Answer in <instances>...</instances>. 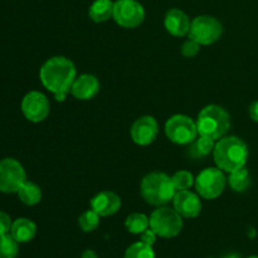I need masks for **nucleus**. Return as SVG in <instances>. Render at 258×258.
<instances>
[{
	"label": "nucleus",
	"instance_id": "f257e3e1",
	"mask_svg": "<svg viewBox=\"0 0 258 258\" xmlns=\"http://www.w3.org/2000/svg\"><path fill=\"white\" fill-rule=\"evenodd\" d=\"M39 78L55 100L62 102L76 80V67L68 58L52 57L40 68Z\"/></svg>",
	"mask_w": 258,
	"mask_h": 258
},
{
	"label": "nucleus",
	"instance_id": "f03ea898",
	"mask_svg": "<svg viewBox=\"0 0 258 258\" xmlns=\"http://www.w3.org/2000/svg\"><path fill=\"white\" fill-rule=\"evenodd\" d=\"M213 158L217 168L227 173H232L246 165L248 159V148L241 139L236 136H223L216 143Z\"/></svg>",
	"mask_w": 258,
	"mask_h": 258
},
{
	"label": "nucleus",
	"instance_id": "7ed1b4c3",
	"mask_svg": "<svg viewBox=\"0 0 258 258\" xmlns=\"http://www.w3.org/2000/svg\"><path fill=\"white\" fill-rule=\"evenodd\" d=\"M140 191L146 203L161 207L173 201L178 190L170 176L164 173H150L141 181Z\"/></svg>",
	"mask_w": 258,
	"mask_h": 258
},
{
	"label": "nucleus",
	"instance_id": "20e7f679",
	"mask_svg": "<svg viewBox=\"0 0 258 258\" xmlns=\"http://www.w3.org/2000/svg\"><path fill=\"white\" fill-rule=\"evenodd\" d=\"M229 126H231V117L221 106L209 105L199 112L197 128L201 136L219 140L226 135Z\"/></svg>",
	"mask_w": 258,
	"mask_h": 258
},
{
	"label": "nucleus",
	"instance_id": "39448f33",
	"mask_svg": "<svg viewBox=\"0 0 258 258\" xmlns=\"http://www.w3.org/2000/svg\"><path fill=\"white\" fill-rule=\"evenodd\" d=\"M183 217L168 207L155 209L150 216V228L161 238H174L183 229Z\"/></svg>",
	"mask_w": 258,
	"mask_h": 258
},
{
	"label": "nucleus",
	"instance_id": "423d86ee",
	"mask_svg": "<svg viewBox=\"0 0 258 258\" xmlns=\"http://www.w3.org/2000/svg\"><path fill=\"white\" fill-rule=\"evenodd\" d=\"M223 33L221 22L211 15H199L191 20L189 38L201 45H208L217 42Z\"/></svg>",
	"mask_w": 258,
	"mask_h": 258
},
{
	"label": "nucleus",
	"instance_id": "0eeeda50",
	"mask_svg": "<svg viewBox=\"0 0 258 258\" xmlns=\"http://www.w3.org/2000/svg\"><path fill=\"white\" fill-rule=\"evenodd\" d=\"M165 134L170 141L178 145H188L197 139V122L185 115H174L166 121Z\"/></svg>",
	"mask_w": 258,
	"mask_h": 258
},
{
	"label": "nucleus",
	"instance_id": "6e6552de",
	"mask_svg": "<svg viewBox=\"0 0 258 258\" xmlns=\"http://www.w3.org/2000/svg\"><path fill=\"white\" fill-rule=\"evenodd\" d=\"M227 179L219 168H207L197 176V193L204 199H216L223 193Z\"/></svg>",
	"mask_w": 258,
	"mask_h": 258
},
{
	"label": "nucleus",
	"instance_id": "1a4fd4ad",
	"mask_svg": "<svg viewBox=\"0 0 258 258\" xmlns=\"http://www.w3.org/2000/svg\"><path fill=\"white\" fill-rule=\"evenodd\" d=\"M25 180H27V174L19 161L13 158H5L0 160V191L2 193H17Z\"/></svg>",
	"mask_w": 258,
	"mask_h": 258
},
{
	"label": "nucleus",
	"instance_id": "9d476101",
	"mask_svg": "<svg viewBox=\"0 0 258 258\" xmlns=\"http://www.w3.org/2000/svg\"><path fill=\"white\" fill-rule=\"evenodd\" d=\"M112 18L120 27L136 28L145 19L144 7L136 0H116Z\"/></svg>",
	"mask_w": 258,
	"mask_h": 258
},
{
	"label": "nucleus",
	"instance_id": "9b49d317",
	"mask_svg": "<svg viewBox=\"0 0 258 258\" xmlns=\"http://www.w3.org/2000/svg\"><path fill=\"white\" fill-rule=\"evenodd\" d=\"M49 101L38 91H32L27 93L22 101V112L28 121L32 122H40L45 120L49 115Z\"/></svg>",
	"mask_w": 258,
	"mask_h": 258
},
{
	"label": "nucleus",
	"instance_id": "f8f14e48",
	"mask_svg": "<svg viewBox=\"0 0 258 258\" xmlns=\"http://www.w3.org/2000/svg\"><path fill=\"white\" fill-rule=\"evenodd\" d=\"M159 133V126L153 116H143L134 122L131 127V138L134 143L140 146L154 143Z\"/></svg>",
	"mask_w": 258,
	"mask_h": 258
},
{
	"label": "nucleus",
	"instance_id": "ddd939ff",
	"mask_svg": "<svg viewBox=\"0 0 258 258\" xmlns=\"http://www.w3.org/2000/svg\"><path fill=\"white\" fill-rule=\"evenodd\" d=\"M173 204L174 209L184 218H196L202 211V203L198 194L190 190L176 191Z\"/></svg>",
	"mask_w": 258,
	"mask_h": 258
},
{
	"label": "nucleus",
	"instance_id": "4468645a",
	"mask_svg": "<svg viewBox=\"0 0 258 258\" xmlns=\"http://www.w3.org/2000/svg\"><path fill=\"white\" fill-rule=\"evenodd\" d=\"M100 91V82L97 78L90 73L81 75L80 77H76L72 87H71V93L77 100H91L95 97Z\"/></svg>",
	"mask_w": 258,
	"mask_h": 258
},
{
	"label": "nucleus",
	"instance_id": "2eb2a0df",
	"mask_svg": "<svg viewBox=\"0 0 258 258\" xmlns=\"http://www.w3.org/2000/svg\"><path fill=\"white\" fill-rule=\"evenodd\" d=\"M121 207V198L113 191H101L91 201V209L100 217L115 214Z\"/></svg>",
	"mask_w": 258,
	"mask_h": 258
},
{
	"label": "nucleus",
	"instance_id": "dca6fc26",
	"mask_svg": "<svg viewBox=\"0 0 258 258\" xmlns=\"http://www.w3.org/2000/svg\"><path fill=\"white\" fill-rule=\"evenodd\" d=\"M190 24L191 22L188 15L183 10L176 9V8L168 10V13L165 14V19H164L165 29L175 37H184V35L189 34Z\"/></svg>",
	"mask_w": 258,
	"mask_h": 258
},
{
	"label": "nucleus",
	"instance_id": "f3484780",
	"mask_svg": "<svg viewBox=\"0 0 258 258\" xmlns=\"http://www.w3.org/2000/svg\"><path fill=\"white\" fill-rule=\"evenodd\" d=\"M10 234L18 243H27L37 234V226L28 218H18L13 222Z\"/></svg>",
	"mask_w": 258,
	"mask_h": 258
},
{
	"label": "nucleus",
	"instance_id": "a211bd4d",
	"mask_svg": "<svg viewBox=\"0 0 258 258\" xmlns=\"http://www.w3.org/2000/svg\"><path fill=\"white\" fill-rule=\"evenodd\" d=\"M113 5L111 0H95L88 10V15L96 23H102L112 18Z\"/></svg>",
	"mask_w": 258,
	"mask_h": 258
},
{
	"label": "nucleus",
	"instance_id": "6ab92c4d",
	"mask_svg": "<svg viewBox=\"0 0 258 258\" xmlns=\"http://www.w3.org/2000/svg\"><path fill=\"white\" fill-rule=\"evenodd\" d=\"M214 146H216V140L207 136H199L198 139L193 141L189 146L188 154L193 159H202L208 156L209 154L213 153Z\"/></svg>",
	"mask_w": 258,
	"mask_h": 258
},
{
	"label": "nucleus",
	"instance_id": "aec40b11",
	"mask_svg": "<svg viewBox=\"0 0 258 258\" xmlns=\"http://www.w3.org/2000/svg\"><path fill=\"white\" fill-rule=\"evenodd\" d=\"M17 194L19 197L20 202L24 203L25 206H35L42 199V190L33 181L25 180L24 184L19 188V190L17 191Z\"/></svg>",
	"mask_w": 258,
	"mask_h": 258
},
{
	"label": "nucleus",
	"instance_id": "412c9836",
	"mask_svg": "<svg viewBox=\"0 0 258 258\" xmlns=\"http://www.w3.org/2000/svg\"><path fill=\"white\" fill-rule=\"evenodd\" d=\"M228 184L232 190L237 191V193H243L251 185V175H249V171L244 166L232 171V173H229L228 176Z\"/></svg>",
	"mask_w": 258,
	"mask_h": 258
},
{
	"label": "nucleus",
	"instance_id": "4be33fe9",
	"mask_svg": "<svg viewBox=\"0 0 258 258\" xmlns=\"http://www.w3.org/2000/svg\"><path fill=\"white\" fill-rule=\"evenodd\" d=\"M125 227L130 233L141 234L150 227V218L143 213H133L126 218Z\"/></svg>",
	"mask_w": 258,
	"mask_h": 258
},
{
	"label": "nucleus",
	"instance_id": "5701e85b",
	"mask_svg": "<svg viewBox=\"0 0 258 258\" xmlns=\"http://www.w3.org/2000/svg\"><path fill=\"white\" fill-rule=\"evenodd\" d=\"M18 253L19 246L12 234H0V258H17Z\"/></svg>",
	"mask_w": 258,
	"mask_h": 258
},
{
	"label": "nucleus",
	"instance_id": "b1692460",
	"mask_svg": "<svg viewBox=\"0 0 258 258\" xmlns=\"http://www.w3.org/2000/svg\"><path fill=\"white\" fill-rule=\"evenodd\" d=\"M123 258H155V252H154L153 246H149L140 241L131 244L126 249Z\"/></svg>",
	"mask_w": 258,
	"mask_h": 258
},
{
	"label": "nucleus",
	"instance_id": "393cba45",
	"mask_svg": "<svg viewBox=\"0 0 258 258\" xmlns=\"http://www.w3.org/2000/svg\"><path fill=\"white\" fill-rule=\"evenodd\" d=\"M78 224H80V228L83 232H92L100 224V216L96 213L93 209L91 211H86L85 213H82V216L78 218Z\"/></svg>",
	"mask_w": 258,
	"mask_h": 258
},
{
	"label": "nucleus",
	"instance_id": "a878e982",
	"mask_svg": "<svg viewBox=\"0 0 258 258\" xmlns=\"http://www.w3.org/2000/svg\"><path fill=\"white\" fill-rule=\"evenodd\" d=\"M174 186L178 191L180 190H188L191 185L194 184V176L193 174L189 173L186 170L176 171L173 176H171Z\"/></svg>",
	"mask_w": 258,
	"mask_h": 258
},
{
	"label": "nucleus",
	"instance_id": "bb28decb",
	"mask_svg": "<svg viewBox=\"0 0 258 258\" xmlns=\"http://www.w3.org/2000/svg\"><path fill=\"white\" fill-rule=\"evenodd\" d=\"M199 50H201V44L197 43L196 40L189 39L186 40V42L183 44V47H181V54L186 58H191V57H196V55L199 53Z\"/></svg>",
	"mask_w": 258,
	"mask_h": 258
},
{
	"label": "nucleus",
	"instance_id": "cd10ccee",
	"mask_svg": "<svg viewBox=\"0 0 258 258\" xmlns=\"http://www.w3.org/2000/svg\"><path fill=\"white\" fill-rule=\"evenodd\" d=\"M12 226H13V222H12V218L9 217V214L0 211V234L10 233Z\"/></svg>",
	"mask_w": 258,
	"mask_h": 258
},
{
	"label": "nucleus",
	"instance_id": "c85d7f7f",
	"mask_svg": "<svg viewBox=\"0 0 258 258\" xmlns=\"http://www.w3.org/2000/svg\"><path fill=\"white\" fill-rule=\"evenodd\" d=\"M156 237L158 236H156L155 232L149 227L146 231H144L143 233H141V242H144L145 244H149V246H153L156 241Z\"/></svg>",
	"mask_w": 258,
	"mask_h": 258
},
{
	"label": "nucleus",
	"instance_id": "c756f323",
	"mask_svg": "<svg viewBox=\"0 0 258 258\" xmlns=\"http://www.w3.org/2000/svg\"><path fill=\"white\" fill-rule=\"evenodd\" d=\"M248 112L252 120H253L254 122H258V101H254V102L251 103Z\"/></svg>",
	"mask_w": 258,
	"mask_h": 258
},
{
	"label": "nucleus",
	"instance_id": "7c9ffc66",
	"mask_svg": "<svg viewBox=\"0 0 258 258\" xmlns=\"http://www.w3.org/2000/svg\"><path fill=\"white\" fill-rule=\"evenodd\" d=\"M81 258H98V257L95 251H92V249H86V251L81 254Z\"/></svg>",
	"mask_w": 258,
	"mask_h": 258
},
{
	"label": "nucleus",
	"instance_id": "2f4dec72",
	"mask_svg": "<svg viewBox=\"0 0 258 258\" xmlns=\"http://www.w3.org/2000/svg\"><path fill=\"white\" fill-rule=\"evenodd\" d=\"M224 258H241V256H239L238 253H231V254H227Z\"/></svg>",
	"mask_w": 258,
	"mask_h": 258
},
{
	"label": "nucleus",
	"instance_id": "473e14b6",
	"mask_svg": "<svg viewBox=\"0 0 258 258\" xmlns=\"http://www.w3.org/2000/svg\"><path fill=\"white\" fill-rule=\"evenodd\" d=\"M248 258H258V256H251V257H248Z\"/></svg>",
	"mask_w": 258,
	"mask_h": 258
}]
</instances>
